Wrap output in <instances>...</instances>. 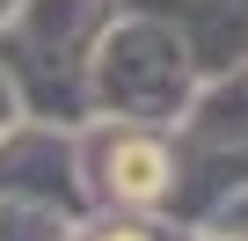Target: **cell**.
Listing matches in <instances>:
<instances>
[{
	"label": "cell",
	"instance_id": "6da1fadb",
	"mask_svg": "<svg viewBox=\"0 0 248 241\" xmlns=\"http://www.w3.org/2000/svg\"><path fill=\"white\" fill-rule=\"evenodd\" d=\"M0 125H8V88H0Z\"/></svg>",
	"mask_w": 248,
	"mask_h": 241
},
{
	"label": "cell",
	"instance_id": "7a4b0ae2",
	"mask_svg": "<svg viewBox=\"0 0 248 241\" xmlns=\"http://www.w3.org/2000/svg\"><path fill=\"white\" fill-rule=\"evenodd\" d=\"M0 8H8V0H0Z\"/></svg>",
	"mask_w": 248,
	"mask_h": 241
}]
</instances>
